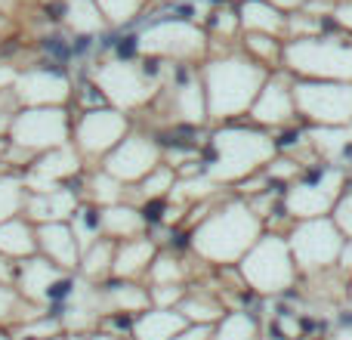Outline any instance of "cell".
I'll list each match as a JSON object with an SVG mask.
<instances>
[{"label":"cell","instance_id":"6da1fadb","mask_svg":"<svg viewBox=\"0 0 352 340\" xmlns=\"http://www.w3.org/2000/svg\"><path fill=\"white\" fill-rule=\"evenodd\" d=\"M272 158H278L272 134L248 121L217 124L201 142V173L219 189L248 182L263 173Z\"/></svg>","mask_w":352,"mask_h":340},{"label":"cell","instance_id":"7a4b0ae2","mask_svg":"<svg viewBox=\"0 0 352 340\" xmlns=\"http://www.w3.org/2000/svg\"><path fill=\"white\" fill-rule=\"evenodd\" d=\"M188 251L207 266H235L248 248L266 232V223L250 211L241 195H229L223 204L210 207L195 226H188Z\"/></svg>","mask_w":352,"mask_h":340},{"label":"cell","instance_id":"3957f363","mask_svg":"<svg viewBox=\"0 0 352 340\" xmlns=\"http://www.w3.org/2000/svg\"><path fill=\"white\" fill-rule=\"evenodd\" d=\"M198 78H201V90H204L207 121L232 124L248 118L250 105H254L269 72L263 65H256L254 59H248V56L229 53L219 56V59H210L198 72Z\"/></svg>","mask_w":352,"mask_h":340},{"label":"cell","instance_id":"277c9868","mask_svg":"<svg viewBox=\"0 0 352 340\" xmlns=\"http://www.w3.org/2000/svg\"><path fill=\"white\" fill-rule=\"evenodd\" d=\"M235 269L241 275L244 291L256 294L260 300L281 297V294L294 291L300 281L285 232H263L248 248V254L235 263Z\"/></svg>","mask_w":352,"mask_h":340},{"label":"cell","instance_id":"5b68a950","mask_svg":"<svg viewBox=\"0 0 352 340\" xmlns=\"http://www.w3.org/2000/svg\"><path fill=\"white\" fill-rule=\"evenodd\" d=\"M349 186L346 167L337 164H303L300 176L294 182H287L281 192V207H285L287 220L300 223V220H316V217H331L334 201L340 198V192Z\"/></svg>","mask_w":352,"mask_h":340},{"label":"cell","instance_id":"8992f818","mask_svg":"<svg viewBox=\"0 0 352 340\" xmlns=\"http://www.w3.org/2000/svg\"><path fill=\"white\" fill-rule=\"evenodd\" d=\"M281 65L291 78L352 81V43L334 37H300L281 43Z\"/></svg>","mask_w":352,"mask_h":340},{"label":"cell","instance_id":"52a82bcc","mask_svg":"<svg viewBox=\"0 0 352 340\" xmlns=\"http://www.w3.org/2000/svg\"><path fill=\"white\" fill-rule=\"evenodd\" d=\"M72 105H37V109H19L10 121L6 140L12 149L25 155H41L72 142Z\"/></svg>","mask_w":352,"mask_h":340},{"label":"cell","instance_id":"ba28073f","mask_svg":"<svg viewBox=\"0 0 352 340\" xmlns=\"http://www.w3.org/2000/svg\"><path fill=\"white\" fill-rule=\"evenodd\" d=\"M285 238H287V248H291L294 266H297L300 279H309V275H322V273H328V269H337V257H340V248H343V242H346L331 217L291 223Z\"/></svg>","mask_w":352,"mask_h":340},{"label":"cell","instance_id":"9c48e42d","mask_svg":"<svg viewBox=\"0 0 352 340\" xmlns=\"http://www.w3.org/2000/svg\"><path fill=\"white\" fill-rule=\"evenodd\" d=\"M294 109L306 127H346L352 124V81L294 78Z\"/></svg>","mask_w":352,"mask_h":340},{"label":"cell","instance_id":"30bf717a","mask_svg":"<svg viewBox=\"0 0 352 340\" xmlns=\"http://www.w3.org/2000/svg\"><path fill=\"white\" fill-rule=\"evenodd\" d=\"M130 130H133L130 115L111 105L87 109L72 118V146L84 161H102Z\"/></svg>","mask_w":352,"mask_h":340},{"label":"cell","instance_id":"8fae6325","mask_svg":"<svg viewBox=\"0 0 352 340\" xmlns=\"http://www.w3.org/2000/svg\"><path fill=\"white\" fill-rule=\"evenodd\" d=\"M90 81L99 87L105 105L124 111V115H130L133 109H146V105L158 96L155 81H148L146 74H142V68L127 59H115V62L99 65L96 72L90 74Z\"/></svg>","mask_w":352,"mask_h":340},{"label":"cell","instance_id":"7c38bea8","mask_svg":"<svg viewBox=\"0 0 352 340\" xmlns=\"http://www.w3.org/2000/svg\"><path fill=\"white\" fill-rule=\"evenodd\" d=\"M74 84L62 62H37L31 68H19L12 84L19 109H37V105H72Z\"/></svg>","mask_w":352,"mask_h":340},{"label":"cell","instance_id":"4fadbf2b","mask_svg":"<svg viewBox=\"0 0 352 340\" xmlns=\"http://www.w3.org/2000/svg\"><path fill=\"white\" fill-rule=\"evenodd\" d=\"M158 164H161V146H158V140H155V134L130 130V134L99 161V170L115 176L121 186H136L142 176L152 173Z\"/></svg>","mask_w":352,"mask_h":340},{"label":"cell","instance_id":"5bb4252c","mask_svg":"<svg viewBox=\"0 0 352 340\" xmlns=\"http://www.w3.org/2000/svg\"><path fill=\"white\" fill-rule=\"evenodd\" d=\"M248 124H254V127L266 130V134H272V130H281L287 127V124L297 121V109H294V78L287 72H281V68H275V72H269V78L263 81L260 93H256L254 105H250L248 118H244Z\"/></svg>","mask_w":352,"mask_h":340},{"label":"cell","instance_id":"9a60e30c","mask_svg":"<svg viewBox=\"0 0 352 340\" xmlns=\"http://www.w3.org/2000/svg\"><path fill=\"white\" fill-rule=\"evenodd\" d=\"M19 176H22L25 192H50L59 186H74L84 176V158L68 142V146L34 155Z\"/></svg>","mask_w":352,"mask_h":340},{"label":"cell","instance_id":"2e32d148","mask_svg":"<svg viewBox=\"0 0 352 340\" xmlns=\"http://www.w3.org/2000/svg\"><path fill=\"white\" fill-rule=\"evenodd\" d=\"M80 180H84V176H80ZM78 204H80V182L50 189V192H25L22 217L34 226H41V223H68L72 213L78 211Z\"/></svg>","mask_w":352,"mask_h":340},{"label":"cell","instance_id":"e0dca14e","mask_svg":"<svg viewBox=\"0 0 352 340\" xmlns=\"http://www.w3.org/2000/svg\"><path fill=\"white\" fill-rule=\"evenodd\" d=\"M34 238H37V254H41L43 260H50L53 266L65 269V273H78L80 244H78V238H74V232L68 223L34 226Z\"/></svg>","mask_w":352,"mask_h":340},{"label":"cell","instance_id":"ac0fdd59","mask_svg":"<svg viewBox=\"0 0 352 340\" xmlns=\"http://www.w3.org/2000/svg\"><path fill=\"white\" fill-rule=\"evenodd\" d=\"M158 242L148 238L146 232L127 242H115V257H111V275L109 279L121 281H146V273L158 254Z\"/></svg>","mask_w":352,"mask_h":340},{"label":"cell","instance_id":"d6986e66","mask_svg":"<svg viewBox=\"0 0 352 340\" xmlns=\"http://www.w3.org/2000/svg\"><path fill=\"white\" fill-rule=\"evenodd\" d=\"M99 288V304H102V316H140L148 306V288L142 281H121V279H105Z\"/></svg>","mask_w":352,"mask_h":340},{"label":"cell","instance_id":"ffe728a7","mask_svg":"<svg viewBox=\"0 0 352 340\" xmlns=\"http://www.w3.org/2000/svg\"><path fill=\"white\" fill-rule=\"evenodd\" d=\"M176 312H179L188 325H207V328H213V325L229 312V306L223 304V297H219L213 288L186 285V294H182Z\"/></svg>","mask_w":352,"mask_h":340},{"label":"cell","instance_id":"44dd1931","mask_svg":"<svg viewBox=\"0 0 352 340\" xmlns=\"http://www.w3.org/2000/svg\"><path fill=\"white\" fill-rule=\"evenodd\" d=\"M99 226H102V238H111V242H127V238H136L146 232L142 211L130 201L99 207Z\"/></svg>","mask_w":352,"mask_h":340},{"label":"cell","instance_id":"7402d4cb","mask_svg":"<svg viewBox=\"0 0 352 340\" xmlns=\"http://www.w3.org/2000/svg\"><path fill=\"white\" fill-rule=\"evenodd\" d=\"M182 328H188V322L176 310L148 306L146 312L133 316V322H130V340H170Z\"/></svg>","mask_w":352,"mask_h":340},{"label":"cell","instance_id":"603a6c76","mask_svg":"<svg viewBox=\"0 0 352 340\" xmlns=\"http://www.w3.org/2000/svg\"><path fill=\"white\" fill-rule=\"evenodd\" d=\"M37 254V238H34V223L16 213V217L0 223V257L10 260H28Z\"/></svg>","mask_w":352,"mask_h":340},{"label":"cell","instance_id":"cb8c5ba5","mask_svg":"<svg viewBox=\"0 0 352 340\" xmlns=\"http://www.w3.org/2000/svg\"><path fill=\"white\" fill-rule=\"evenodd\" d=\"M111 257H115V242L111 238H96L93 244H87L80 251L78 273L74 275L80 281H90V285H102L111 275Z\"/></svg>","mask_w":352,"mask_h":340},{"label":"cell","instance_id":"d4e9b609","mask_svg":"<svg viewBox=\"0 0 352 340\" xmlns=\"http://www.w3.org/2000/svg\"><path fill=\"white\" fill-rule=\"evenodd\" d=\"M238 22L248 28V34H269V37H285V16L278 6L266 3V0H248L241 3V19Z\"/></svg>","mask_w":352,"mask_h":340},{"label":"cell","instance_id":"484cf974","mask_svg":"<svg viewBox=\"0 0 352 340\" xmlns=\"http://www.w3.org/2000/svg\"><path fill=\"white\" fill-rule=\"evenodd\" d=\"M263 322L250 310H229L217 325L210 328L207 340H260Z\"/></svg>","mask_w":352,"mask_h":340},{"label":"cell","instance_id":"4316f807","mask_svg":"<svg viewBox=\"0 0 352 340\" xmlns=\"http://www.w3.org/2000/svg\"><path fill=\"white\" fill-rule=\"evenodd\" d=\"M80 186H84L80 201H90V204H96V207H109V204H118V201H127V186H121L115 176H109L99 167L84 173Z\"/></svg>","mask_w":352,"mask_h":340},{"label":"cell","instance_id":"83f0119b","mask_svg":"<svg viewBox=\"0 0 352 340\" xmlns=\"http://www.w3.org/2000/svg\"><path fill=\"white\" fill-rule=\"evenodd\" d=\"M148 285H188V266L173 251H158L146 273Z\"/></svg>","mask_w":352,"mask_h":340},{"label":"cell","instance_id":"f1b7e54d","mask_svg":"<svg viewBox=\"0 0 352 340\" xmlns=\"http://www.w3.org/2000/svg\"><path fill=\"white\" fill-rule=\"evenodd\" d=\"M41 312H47V310H43V306L28 304V300H22L16 288L0 285V328L10 331V328H16V325L28 322V319L41 316Z\"/></svg>","mask_w":352,"mask_h":340},{"label":"cell","instance_id":"f546056e","mask_svg":"<svg viewBox=\"0 0 352 340\" xmlns=\"http://www.w3.org/2000/svg\"><path fill=\"white\" fill-rule=\"evenodd\" d=\"M68 226H72L74 238H78L80 251L87 248V244H93L96 238H102V226H99V207L90 204V201H80L78 211L72 213V220H68Z\"/></svg>","mask_w":352,"mask_h":340},{"label":"cell","instance_id":"4dcf8cb0","mask_svg":"<svg viewBox=\"0 0 352 340\" xmlns=\"http://www.w3.org/2000/svg\"><path fill=\"white\" fill-rule=\"evenodd\" d=\"M22 201H25L22 176L16 170H0V223L22 213Z\"/></svg>","mask_w":352,"mask_h":340},{"label":"cell","instance_id":"1f68e13d","mask_svg":"<svg viewBox=\"0 0 352 340\" xmlns=\"http://www.w3.org/2000/svg\"><path fill=\"white\" fill-rule=\"evenodd\" d=\"M176 180H179V176H176V170H173L170 164H164V161H161V164L155 167L152 173L142 176L136 186H140V195H142V198L152 201V198H167V195L173 192Z\"/></svg>","mask_w":352,"mask_h":340},{"label":"cell","instance_id":"d6a6232c","mask_svg":"<svg viewBox=\"0 0 352 340\" xmlns=\"http://www.w3.org/2000/svg\"><path fill=\"white\" fill-rule=\"evenodd\" d=\"M331 220L340 229L343 238H352V186H346L340 192V198L334 201V211H331Z\"/></svg>","mask_w":352,"mask_h":340},{"label":"cell","instance_id":"836d02e7","mask_svg":"<svg viewBox=\"0 0 352 340\" xmlns=\"http://www.w3.org/2000/svg\"><path fill=\"white\" fill-rule=\"evenodd\" d=\"M16 111H19V103H16V96H12V90H3L0 93V136H6Z\"/></svg>","mask_w":352,"mask_h":340},{"label":"cell","instance_id":"e575fe53","mask_svg":"<svg viewBox=\"0 0 352 340\" xmlns=\"http://www.w3.org/2000/svg\"><path fill=\"white\" fill-rule=\"evenodd\" d=\"M16 275H19V260H10V257H0V285L16 288Z\"/></svg>","mask_w":352,"mask_h":340},{"label":"cell","instance_id":"d590c367","mask_svg":"<svg viewBox=\"0 0 352 340\" xmlns=\"http://www.w3.org/2000/svg\"><path fill=\"white\" fill-rule=\"evenodd\" d=\"M337 273L352 279V238H346L340 248V257H337Z\"/></svg>","mask_w":352,"mask_h":340},{"label":"cell","instance_id":"8d00e7d4","mask_svg":"<svg viewBox=\"0 0 352 340\" xmlns=\"http://www.w3.org/2000/svg\"><path fill=\"white\" fill-rule=\"evenodd\" d=\"M16 78H19V68L12 65V62H0V93H3V90H12Z\"/></svg>","mask_w":352,"mask_h":340},{"label":"cell","instance_id":"74e56055","mask_svg":"<svg viewBox=\"0 0 352 340\" xmlns=\"http://www.w3.org/2000/svg\"><path fill=\"white\" fill-rule=\"evenodd\" d=\"M210 337V328L207 325H188V328H182L176 337H170V340H207Z\"/></svg>","mask_w":352,"mask_h":340},{"label":"cell","instance_id":"f35d334b","mask_svg":"<svg viewBox=\"0 0 352 340\" xmlns=\"http://www.w3.org/2000/svg\"><path fill=\"white\" fill-rule=\"evenodd\" d=\"M322 340H352V325H334Z\"/></svg>","mask_w":352,"mask_h":340},{"label":"cell","instance_id":"ab89813d","mask_svg":"<svg viewBox=\"0 0 352 340\" xmlns=\"http://www.w3.org/2000/svg\"><path fill=\"white\" fill-rule=\"evenodd\" d=\"M337 22H340L343 28H346L349 34H352V0H349V3H343L340 10H337Z\"/></svg>","mask_w":352,"mask_h":340},{"label":"cell","instance_id":"60d3db41","mask_svg":"<svg viewBox=\"0 0 352 340\" xmlns=\"http://www.w3.org/2000/svg\"><path fill=\"white\" fill-rule=\"evenodd\" d=\"M87 340H130V337H121V334H111V331H90L87 334Z\"/></svg>","mask_w":352,"mask_h":340},{"label":"cell","instance_id":"b9f144b4","mask_svg":"<svg viewBox=\"0 0 352 340\" xmlns=\"http://www.w3.org/2000/svg\"><path fill=\"white\" fill-rule=\"evenodd\" d=\"M62 340H87V334H62Z\"/></svg>","mask_w":352,"mask_h":340},{"label":"cell","instance_id":"7bdbcfd3","mask_svg":"<svg viewBox=\"0 0 352 340\" xmlns=\"http://www.w3.org/2000/svg\"><path fill=\"white\" fill-rule=\"evenodd\" d=\"M0 340H12V337H10V331H6V328H0Z\"/></svg>","mask_w":352,"mask_h":340},{"label":"cell","instance_id":"ee69618b","mask_svg":"<svg viewBox=\"0 0 352 340\" xmlns=\"http://www.w3.org/2000/svg\"><path fill=\"white\" fill-rule=\"evenodd\" d=\"M297 340H318V337H297Z\"/></svg>","mask_w":352,"mask_h":340},{"label":"cell","instance_id":"f6af8a7d","mask_svg":"<svg viewBox=\"0 0 352 340\" xmlns=\"http://www.w3.org/2000/svg\"><path fill=\"white\" fill-rule=\"evenodd\" d=\"M53 340H62V337H53Z\"/></svg>","mask_w":352,"mask_h":340},{"label":"cell","instance_id":"bcb514c9","mask_svg":"<svg viewBox=\"0 0 352 340\" xmlns=\"http://www.w3.org/2000/svg\"><path fill=\"white\" fill-rule=\"evenodd\" d=\"M0 3H3V0H0Z\"/></svg>","mask_w":352,"mask_h":340}]
</instances>
